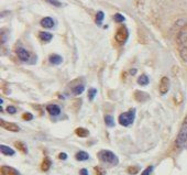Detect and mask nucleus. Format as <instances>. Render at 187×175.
Returning <instances> with one entry per match:
<instances>
[{
  "instance_id": "1",
  "label": "nucleus",
  "mask_w": 187,
  "mask_h": 175,
  "mask_svg": "<svg viewBox=\"0 0 187 175\" xmlns=\"http://www.w3.org/2000/svg\"><path fill=\"white\" fill-rule=\"evenodd\" d=\"M177 45H178L179 54L185 62H187V24L177 34Z\"/></svg>"
},
{
  "instance_id": "2",
  "label": "nucleus",
  "mask_w": 187,
  "mask_h": 175,
  "mask_svg": "<svg viewBox=\"0 0 187 175\" xmlns=\"http://www.w3.org/2000/svg\"><path fill=\"white\" fill-rule=\"evenodd\" d=\"M98 159L101 162L108 163L110 165H117L119 163V159L113 152L109 150H101L98 153Z\"/></svg>"
},
{
  "instance_id": "3",
  "label": "nucleus",
  "mask_w": 187,
  "mask_h": 175,
  "mask_svg": "<svg viewBox=\"0 0 187 175\" xmlns=\"http://www.w3.org/2000/svg\"><path fill=\"white\" fill-rule=\"evenodd\" d=\"M135 118V109H130L127 113H121L119 116V123L123 127H129L133 123Z\"/></svg>"
},
{
  "instance_id": "4",
  "label": "nucleus",
  "mask_w": 187,
  "mask_h": 175,
  "mask_svg": "<svg viewBox=\"0 0 187 175\" xmlns=\"http://www.w3.org/2000/svg\"><path fill=\"white\" fill-rule=\"evenodd\" d=\"M128 37H129V32H128V30L125 27H120L118 31H117L116 33V41L118 43H120V44H123L127 40H128Z\"/></svg>"
},
{
  "instance_id": "5",
  "label": "nucleus",
  "mask_w": 187,
  "mask_h": 175,
  "mask_svg": "<svg viewBox=\"0 0 187 175\" xmlns=\"http://www.w3.org/2000/svg\"><path fill=\"white\" fill-rule=\"evenodd\" d=\"M186 141H187V128L182 127L178 136L176 138V146H178V148H182V146H185Z\"/></svg>"
},
{
  "instance_id": "6",
  "label": "nucleus",
  "mask_w": 187,
  "mask_h": 175,
  "mask_svg": "<svg viewBox=\"0 0 187 175\" xmlns=\"http://www.w3.org/2000/svg\"><path fill=\"white\" fill-rule=\"evenodd\" d=\"M170 89V79L168 77L164 76L162 77L161 82H160V86H158V90L161 93V95H165Z\"/></svg>"
},
{
  "instance_id": "7",
  "label": "nucleus",
  "mask_w": 187,
  "mask_h": 175,
  "mask_svg": "<svg viewBox=\"0 0 187 175\" xmlns=\"http://www.w3.org/2000/svg\"><path fill=\"white\" fill-rule=\"evenodd\" d=\"M1 127L4 128V129L8 130V131H11V132H18L20 128H19V126L16 125V123H12V122H7V121L4 120H1Z\"/></svg>"
},
{
  "instance_id": "8",
  "label": "nucleus",
  "mask_w": 187,
  "mask_h": 175,
  "mask_svg": "<svg viewBox=\"0 0 187 175\" xmlns=\"http://www.w3.org/2000/svg\"><path fill=\"white\" fill-rule=\"evenodd\" d=\"M46 110H47V113H50L51 116H58L59 113H61V108L58 107L57 105H54V104H50L46 106Z\"/></svg>"
},
{
  "instance_id": "9",
  "label": "nucleus",
  "mask_w": 187,
  "mask_h": 175,
  "mask_svg": "<svg viewBox=\"0 0 187 175\" xmlns=\"http://www.w3.org/2000/svg\"><path fill=\"white\" fill-rule=\"evenodd\" d=\"M17 54L21 61H23V62H28V61H29V58H30L29 52L25 50V49H23V47H19V49H18Z\"/></svg>"
},
{
  "instance_id": "10",
  "label": "nucleus",
  "mask_w": 187,
  "mask_h": 175,
  "mask_svg": "<svg viewBox=\"0 0 187 175\" xmlns=\"http://www.w3.org/2000/svg\"><path fill=\"white\" fill-rule=\"evenodd\" d=\"M1 174L2 175H21L20 173H19V171H17L16 169H13V167L11 166H7V165L1 167Z\"/></svg>"
},
{
  "instance_id": "11",
  "label": "nucleus",
  "mask_w": 187,
  "mask_h": 175,
  "mask_svg": "<svg viewBox=\"0 0 187 175\" xmlns=\"http://www.w3.org/2000/svg\"><path fill=\"white\" fill-rule=\"evenodd\" d=\"M41 25L45 29H51L54 27V20L50 17H45L41 20Z\"/></svg>"
},
{
  "instance_id": "12",
  "label": "nucleus",
  "mask_w": 187,
  "mask_h": 175,
  "mask_svg": "<svg viewBox=\"0 0 187 175\" xmlns=\"http://www.w3.org/2000/svg\"><path fill=\"white\" fill-rule=\"evenodd\" d=\"M49 61H50L51 64H54V65H59V64H62V62H63V57L61 56V55L52 54V55H50Z\"/></svg>"
},
{
  "instance_id": "13",
  "label": "nucleus",
  "mask_w": 187,
  "mask_h": 175,
  "mask_svg": "<svg viewBox=\"0 0 187 175\" xmlns=\"http://www.w3.org/2000/svg\"><path fill=\"white\" fill-rule=\"evenodd\" d=\"M134 98H135L138 101H144V100L149 99V95L143 92H139V90H137L135 94H134Z\"/></svg>"
},
{
  "instance_id": "14",
  "label": "nucleus",
  "mask_w": 187,
  "mask_h": 175,
  "mask_svg": "<svg viewBox=\"0 0 187 175\" xmlns=\"http://www.w3.org/2000/svg\"><path fill=\"white\" fill-rule=\"evenodd\" d=\"M0 150H1V152H2V154L10 155V156L14 155V153H16L13 149H11V148H9V146H4V144L0 146Z\"/></svg>"
},
{
  "instance_id": "15",
  "label": "nucleus",
  "mask_w": 187,
  "mask_h": 175,
  "mask_svg": "<svg viewBox=\"0 0 187 175\" xmlns=\"http://www.w3.org/2000/svg\"><path fill=\"white\" fill-rule=\"evenodd\" d=\"M75 133L80 138H86L89 136V131L87 129H85V128H77L76 131H75Z\"/></svg>"
},
{
  "instance_id": "16",
  "label": "nucleus",
  "mask_w": 187,
  "mask_h": 175,
  "mask_svg": "<svg viewBox=\"0 0 187 175\" xmlns=\"http://www.w3.org/2000/svg\"><path fill=\"white\" fill-rule=\"evenodd\" d=\"M88 159H89V154L85 151H79L76 154V160H78V161H86Z\"/></svg>"
},
{
  "instance_id": "17",
  "label": "nucleus",
  "mask_w": 187,
  "mask_h": 175,
  "mask_svg": "<svg viewBox=\"0 0 187 175\" xmlns=\"http://www.w3.org/2000/svg\"><path fill=\"white\" fill-rule=\"evenodd\" d=\"M39 37H40V39H41L42 41L44 42H50L52 40V38H53V35L51 33H49V32H40Z\"/></svg>"
},
{
  "instance_id": "18",
  "label": "nucleus",
  "mask_w": 187,
  "mask_h": 175,
  "mask_svg": "<svg viewBox=\"0 0 187 175\" xmlns=\"http://www.w3.org/2000/svg\"><path fill=\"white\" fill-rule=\"evenodd\" d=\"M149 82H150V79L146 75H141L138 78V84H139V85H142V86H146V85L149 84Z\"/></svg>"
},
{
  "instance_id": "19",
  "label": "nucleus",
  "mask_w": 187,
  "mask_h": 175,
  "mask_svg": "<svg viewBox=\"0 0 187 175\" xmlns=\"http://www.w3.org/2000/svg\"><path fill=\"white\" fill-rule=\"evenodd\" d=\"M51 165H52V162H51V160L49 158H45L44 159V161H43V163H42V171H47L51 167Z\"/></svg>"
},
{
  "instance_id": "20",
  "label": "nucleus",
  "mask_w": 187,
  "mask_h": 175,
  "mask_svg": "<svg viewBox=\"0 0 187 175\" xmlns=\"http://www.w3.org/2000/svg\"><path fill=\"white\" fill-rule=\"evenodd\" d=\"M84 89H85V86H84L83 84H79L76 87L73 88V93H74L75 95H80L84 92Z\"/></svg>"
},
{
  "instance_id": "21",
  "label": "nucleus",
  "mask_w": 187,
  "mask_h": 175,
  "mask_svg": "<svg viewBox=\"0 0 187 175\" xmlns=\"http://www.w3.org/2000/svg\"><path fill=\"white\" fill-rule=\"evenodd\" d=\"M105 122L108 127H113L115 126V120H113V117L108 115V116L105 117Z\"/></svg>"
},
{
  "instance_id": "22",
  "label": "nucleus",
  "mask_w": 187,
  "mask_h": 175,
  "mask_svg": "<svg viewBox=\"0 0 187 175\" xmlns=\"http://www.w3.org/2000/svg\"><path fill=\"white\" fill-rule=\"evenodd\" d=\"M104 18H105V14L102 11H99V12L97 13V16H96V22H97V24H101L102 21H104Z\"/></svg>"
},
{
  "instance_id": "23",
  "label": "nucleus",
  "mask_w": 187,
  "mask_h": 175,
  "mask_svg": "<svg viewBox=\"0 0 187 175\" xmlns=\"http://www.w3.org/2000/svg\"><path fill=\"white\" fill-rule=\"evenodd\" d=\"M96 95H97V89H96V88H90L89 92H88V99L94 100Z\"/></svg>"
},
{
  "instance_id": "24",
  "label": "nucleus",
  "mask_w": 187,
  "mask_h": 175,
  "mask_svg": "<svg viewBox=\"0 0 187 175\" xmlns=\"http://www.w3.org/2000/svg\"><path fill=\"white\" fill-rule=\"evenodd\" d=\"M16 146H17L19 150H21L23 153H27L28 152V150H27V148H25V146L22 143V142H16Z\"/></svg>"
},
{
  "instance_id": "25",
  "label": "nucleus",
  "mask_w": 187,
  "mask_h": 175,
  "mask_svg": "<svg viewBox=\"0 0 187 175\" xmlns=\"http://www.w3.org/2000/svg\"><path fill=\"white\" fill-rule=\"evenodd\" d=\"M125 19V17L121 14V13H116L115 14V21L116 22H123Z\"/></svg>"
},
{
  "instance_id": "26",
  "label": "nucleus",
  "mask_w": 187,
  "mask_h": 175,
  "mask_svg": "<svg viewBox=\"0 0 187 175\" xmlns=\"http://www.w3.org/2000/svg\"><path fill=\"white\" fill-rule=\"evenodd\" d=\"M22 118H23L24 120L30 121V120H32V119H33V115H32V113H24L23 115H22Z\"/></svg>"
},
{
  "instance_id": "27",
  "label": "nucleus",
  "mask_w": 187,
  "mask_h": 175,
  "mask_svg": "<svg viewBox=\"0 0 187 175\" xmlns=\"http://www.w3.org/2000/svg\"><path fill=\"white\" fill-rule=\"evenodd\" d=\"M152 171H153V166H148L145 170H144V171L142 172L141 175H151Z\"/></svg>"
},
{
  "instance_id": "28",
  "label": "nucleus",
  "mask_w": 187,
  "mask_h": 175,
  "mask_svg": "<svg viewBox=\"0 0 187 175\" xmlns=\"http://www.w3.org/2000/svg\"><path fill=\"white\" fill-rule=\"evenodd\" d=\"M49 4H53V6H55V7H61L62 6V4L58 1V0H46Z\"/></svg>"
},
{
  "instance_id": "29",
  "label": "nucleus",
  "mask_w": 187,
  "mask_h": 175,
  "mask_svg": "<svg viewBox=\"0 0 187 175\" xmlns=\"http://www.w3.org/2000/svg\"><path fill=\"white\" fill-rule=\"evenodd\" d=\"M138 171H139V169H138V167H129V169H128V172H129L130 174H137L138 173Z\"/></svg>"
},
{
  "instance_id": "30",
  "label": "nucleus",
  "mask_w": 187,
  "mask_h": 175,
  "mask_svg": "<svg viewBox=\"0 0 187 175\" xmlns=\"http://www.w3.org/2000/svg\"><path fill=\"white\" fill-rule=\"evenodd\" d=\"M95 170H96V174L97 175H105L106 174V172H105L101 167H96Z\"/></svg>"
},
{
  "instance_id": "31",
  "label": "nucleus",
  "mask_w": 187,
  "mask_h": 175,
  "mask_svg": "<svg viewBox=\"0 0 187 175\" xmlns=\"http://www.w3.org/2000/svg\"><path fill=\"white\" fill-rule=\"evenodd\" d=\"M7 111H8L9 113H11V115H13V113H17V109L14 108L13 106H9L8 108H7Z\"/></svg>"
},
{
  "instance_id": "32",
  "label": "nucleus",
  "mask_w": 187,
  "mask_h": 175,
  "mask_svg": "<svg viewBox=\"0 0 187 175\" xmlns=\"http://www.w3.org/2000/svg\"><path fill=\"white\" fill-rule=\"evenodd\" d=\"M58 158L61 159V160H66V159H67V154H66V153H63V152H62V153H59Z\"/></svg>"
},
{
  "instance_id": "33",
  "label": "nucleus",
  "mask_w": 187,
  "mask_h": 175,
  "mask_svg": "<svg viewBox=\"0 0 187 175\" xmlns=\"http://www.w3.org/2000/svg\"><path fill=\"white\" fill-rule=\"evenodd\" d=\"M79 174L80 175H88V171L86 170V169H82L80 172H79Z\"/></svg>"
},
{
  "instance_id": "34",
  "label": "nucleus",
  "mask_w": 187,
  "mask_h": 175,
  "mask_svg": "<svg viewBox=\"0 0 187 175\" xmlns=\"http://www.w3.org/2000/svg\"><path fill=\"white\" fill-rule=\"evenodd\" d=\"M182 127H185V128H187V117L184 119V122H183V126Z\"/></svg>"
},
{
  "instance_id": "35",
  "label": "nucleus",
  "mask_w": 187,
  "mask_h": 175,
  "mask_svg": "<svg viewBox=\"0 0 187 175\" xmlns=\"http://www.w3.org/2000/svg\"><path fill=\"white\" fill-rule=\"evenodd\" d=\"M135 73H137V70H131V71H130V74H135Z\"/></svg>"
}]
</instances>
